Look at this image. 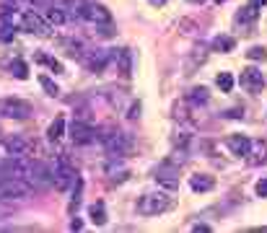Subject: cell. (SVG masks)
Instances as JSON below:
<instances>
[{
  "instance_id": "obj_1",
  "label": "cell",
  "mask_w": 267,
  "mask_h": 233,
  "mask_svg": "<svg viewBox=\"0 0 267 233\" xmlns=\"http://www.w3.org/2000/svg\"><path fill=\"white\" fill-rule=\"evenodd\" d=\"M6 21L11 23L13 29H21V31H29V34H39V36H47L50 34V23L42 18V13H34V11H21V13H11L6 16Z\"/></svg>"
},
{
  "instance_id": "obj_2",
  "label": "cell",
  "mask_w": 267,
  "mask_h": 233,
  "mask_svg": "<svg viewBox=\"0 0 267 233\" xmlns=\"http://www.w3.org/2000/svg\"><path fill=\"white\" fill-rule=\"evenodd\" d=\"M174 207L171 197L164 195V192H150V195H143L138 200V215L143 218H156V215H164Z\"/></svg>"
},
{
  "instance_id": "obj_3",
  "label": "cell",
  "mask_w": 267,
  "mask_h": 233,
  "mask_svg": "<svg viewBox=\"0 0 267 233\" xmlns=\"http://www.w3.org/2000/svg\"><path fill=\"white\" fill-rule=\"evenodd\" d=\"M81 179H78V171L73 169V163L65 158V156H60L57 161H55V169H52V184H55V189H60V192H68L70 186H75Z\"/></svg>"
},
{
  "instance_id": "obj_4",
  "label": "cell",
  "mask_w": 267,
  "mask_h": 233,
  "mask_svg": "<svg viewBox=\"0 0 267 233\" xmlns=\"http://www.w3.org/2000/svg\"><path fill=\"white\" fill-rule=\"evenodd\" d=\"M31 192V184L26 179L0 176V200H21Z\"/></svg>"
},
{
  "instance_id": "obj_5",
  "label": "cell",
  "mask_w": 267,
  "mask_h": 233,
  "mask_svg": "<svg viewBox=\"0 0 267 233\" xmlns=\"http://www.w3.org/2000/svg\"><path fill=\"white\" fill-rule=\"evenodd\" d=\"M153 179H156V184H159V186H164L166 192H174V189H179V166H174V163L164 161L161 166L156 169Z\"/></svg>"
},
{
  "instance_id": "obj_6",
  "label": "cell",
  "mask_w": 267,
  "mask_h": 233,
  "mask_svg": "<svg viewBox=\"0 0 267 233\" xmlns=\"http://www.w3.org/2000/svg\"><path fill=\"white\" fill-rule=\"evenodd\" d=\"M31 104L24 99H3L0 101V116H8V120H29L31 116Z\"/></svg>"
},
{
  "instance_id": "obj_7",
  "label": "cell",
  "mask_w": 267,
  "mask_h": 233,
  "mask_svg": "<svg viewBox=\"0 0 267 233\" xmlns=\"http://www.w3.org/2000/svg\"><path fill=\"white\" fill-rule=\"evenodd\" d=\"M101 143H104V148L112 153L115 158L117 156H125L127 150H130V140H127V135H122V132H106V135H96Z\"/></svg>"
},
{
  "instance_id": "obj_8",
  "label": "cell",
  "mask_w": 267,
  "mask_h": 233,
  "mask_svg": "<svg viewBox=\"0 0 267 233\" xmlns=\"http://www.w3.org/2000/svg\"><path fill=\"white\" fill-rule=\"evenodd\" d=\"M70 137H73L75 145H86V143H91V140H96V127L88 120H73Z\"/></svg>"
},
{
  "instance_id": "obj_9",
  "label": "cell",
  "mask_w": 267,
  "mask_h": 233,
  "mask_svg": "<svg viewBox=\"0 0 267 233\" xmlns=\"http://www.w3.org/2000/svg\"><path fill=\"white\" fill-rule=\"evenodd\" d=\"M241 86L247 88L249 93H259V91L264 88L262 70H257V67H247V70H241Z\"/></svg>"
},
{
  "instance_id": "obj_10",
  "label": "cell",
  "mask_w": 267,
  "mask_h": 233,
  "mask_svg": "<svg viewBox=\"0 0 267 233\" xmlns=\"http://www.w3.org/2000/svg\"><path fill=\"white\" fill-rule=\"evenodd\" d=\"M226 145H228V150H231L236 158H241V156H247V153H249L252 140H249V137H244V135H231V137L226 140Z\"/></svg>"
},
{
  "instance_id": "obj_11",
  "label": "cell",
  "mask_w": 267,
  "mask_h": 233,
  "mask_svg": "<svg viewBox=\"0 0 267 233\" xmlns=\"http://www.w3.org/2000/svg\"><path fill=\"white\" fill-rule=\"evenodd\" d=\"M42 18L50 23V26H62L65 21H68V16H65V8L62 6H47L42 11Z\"/></svg>"
},
{
  "instance_id": "obj_12",
  "label": "cell",
  "mask_w": 267,
  "mask_h": 233,
  "mask_svg": "<svg viewBox=\"0 0 267 233\" xmlns=\"http://www.w3.org/2000/svg\"><path fill=\"white\" fill-rule=\"evenodd\" d=\"M249 163L252 166H259V163L267 161V143H262V140H252V145H249V153H247Z\"/></svg>"
},
{
  "instance_id": "obj_13",
  "label": "cell",
  "mask_w": 267,
  "mask_h": 233,
  "mask_svg": "<svg viewBox=\"0 0 267 233\" xmlns=\"http://www.w3.org/2000/svg\"><path fill=\"white\" fill-rule=\"evenodd\" d=\"M117 73L122 78H130V73H132V52L130 50H120L117 52Z\"/></svg>"
},
{
  "instance_id": "obj_14",
  "label": "cell",
  "mask_w": 267,
  "mask_h": 233,
  "mask_svg": "<svg viewBox=\"0 0 267 233\" xmlns=\"http://www.w3.org/2000/svg\"><path fill=\"white\" fill-rule=\"evenodd\" d=\"M189 186H192L195 192H210L213 186H215V179L208 176V174H195V176L189 179Z\"/></svg>"
},
{
  "instance_id": "obj_15",
  "label": "cell",
  "mask_w": 267,
  "mask_h": 233,
  "mask_svg": "<svg viewBox=\"0 0 267 233\" xmlns=\"http://www.w3.org/2000/svg\"><path fill=\"white\" fill-rule=\"evenodd\" d=\"M109 62V55L106 52H94L91 57H86V67L91 70V73H101Z\"/></svg>"
},
{
  "instance_id": "obj_16",
  "label": "cell",
  "mask_w": 267,
  "mask_h": 233,
  "mask_svg": "<svg viewBox=\"0 0 267 233\" xmlns=\"http://www.w3.org/2000/svg\"><path fill=\"white\" fill-rule=\"evenodd\" d=\"M88 218H91L94 225H104L106 223V207H104V202H96V205L88 207Z\"/></svg>"
},
{
  "instance_id": "obj_17",
  "label": "cell",
  "mask_w": 267,
  "mask_h": 233,
  "mask_svg": "<svg viewBox=\"0 0 267 233\" xmlns=\"http://www.w3.org/2000/svg\"><path fill=\"white\" fill-rule=\"evenodd\" d=\"M234 47H236V42H234L231 36H215V39H213V50H215V52H231Z\"/></svg>"
},
{
  "instance_id": "obj_18",
  "label": "cell",
  "mask_w": 267,
  "mask_h": 233,
  "mask_svg": "<svg viewBox=\"0 0 267 233\" xmlns=\"http://www.w3.org/2000/svg\"><path fill=\"white\" fill-rule=\"evenodd\" d=\"M62 132H65V120H62V116H57V120L50 125V130H47V137L52 140V143H57V140L62 137Z\"/></svg>"
},
{
  "instance_id": "obj_19",
  "label": "cell",
  "mask_w": 267,
  "mask_h": 233,
  "mask_svg": "<svg viewBox=\"0 0 267 233\" xmlns=\"http://www.w3.org/2000/svg\"><path fill=\"white\" fill-rule=\"evenodd\" d=\"M106 174L112 176V181H125L130 176V171L125 166H117V163H112V166H106Z\"/></svg>"
},
{
  "instance_id": "obj_20",
  "label": "cell",
  "mask_w": 267,
  "mask_h": 233,
  "mask_svg": "<svg viewBox=\"0 0 267 233\" xmlns=\"http://www.w3.org/2000/svg\"><path fill=\"white\" fill-rule=\"evenodd\" d=\"M236 21H239V23H254V21H257V8H254V6H247L244 11H239Z\"/></svg>"
},
{
  "instance_id": "obj_21",
  "label": "cell",
  "mask_w": 267,
  "mask_h": 233,
  "mask_svg": "<svg viewBox=\"0 0 267 233\" xmlns=\"http://www.w3.org/2000/svg\"><path fill=\"white\" fill-rule=\"evenodd\" d=\"M11 73H13L18 81H26V78H29V67H26V62L13 60V65H11Z\"/></svg>"
},
{
  "instance_id": "obj_22",
  "label": "cell",
  "mask_w": 267,
  "mask_h": 233,
  "mask_svg": "<svg viewBox=\"0 0 267 233\" xmlns=\"http://www.w3.org/2000/svg\"><path fill=\"white\" fill-rule=\"evenodd\" d=\"M215 83H218V88L223 91V93H228V91L234 88V75H231V73H218Z\"/></svg>"
},
{
  "instance_id": "obj_23",
  "label": "cell",
  "mask_w": 267,
  "mask_h": 233,
  "mask_svg": "<svg viewBox=\"0 0 267 233\" xmlns=\"http://www.w3.org/2000/svg\"><path fill=\"white\" fill-rule=\"evenodd\" d=\"M189 99H192L195 104H208V99H210V96H208V88H205V86L192 88V91H189Z\"/></svg>"
},
{
  "instance_id": "obj_24",
  "label": "cell",
  "mask_w": 267,
  "mask_h": 233,
  "mask_svg": "<svg viewBox=\"0 0 267 233\" xmlns=\"http://www.w3.org/2000/svg\"><path fill=\"white\" fill-rule=\"evenodd\" d=\"M247 57L252 62H264L267 60V50H264V47H252V50L247 52Z\"/></svg>"
},
{
  "instance_id": "obj_25",
  "label": "cell",
  "mask_w": 267,
  "mask_h": 233,
  "mask_svg": "<svg viewBox=\"0 0 267 233\" xmlns=\"http://www.w3.org/2000/svg\"><path fill=\"white\" fill-rule=\"evenodd\" d=\"M39 83H42V88L47 91L50 96H57V93H60V88H57V86H55V83H52L47 75H39Z\"/></svg>"
},
{
  "instance_id": "obj_26",
  "label": "cell",
  "mask_w": 267,
  "mask_h": 233,
  "mask_svg": "<svg viewBox=\"0 0 267 233\" xmlns=\"http://www.w3.org/2000/svg\"><path fill=\"white\" fill-rule=\"evenodd\" d=\"M36 62H44V65H50L52 70H57V73H62V65H60L55 57H47V55H36Z\"/></svg>"
},
{
  "instance_id": "obj_27",
  "label": "cell",
  "mask_w": 267,
  "mask_h": 233,
  "mask_svg": "<svg viewBox=\"0 0 267 233\" xmlns=\"http://www.w3.org/2000/svg\"><path fill=\"white\" fill-rule=\"evenodd\" d=\"M254 189H257V195H259V197H267V179H259Z\"/></svg>"
},
{
  "instance_id": "obj_28",
  "label": "cell",
  "mask_w": 267,
  "mask_h": 233,
  "mask_svg": "<svg viewBox=\"0 0 267 233\" xmlns=\"http://www.w3.org/2000/svg\"><path fill=\"white\" fill-rule=\"evenodd\" d=\"M127 116H130V120H138V116H140V104H132V106H130V114H127Z\"/></svg>"
},
{
  "instance_id": "obj_29",
  "label": "cell",
  "mask_w": 267,
  "mask_h": 233,
  "mask_svg": "<svg viewBox=\"0 0 267 233\" xmlns=\"http://www.w3.org/2000/svg\"><path fill=\"white\" fill-rule=\"evenodd\" d=\"M192 230H197V233H208V230H210V225H205V223H195V225H192Z\"/></svg>"
},
{
  "instance_id": "obj_30",
  "label": "cell",
  "mask_w": 267,
  "mask_h": 233,
  "mask_svg": "<svg viewBox=\"0 0 267 233\" xmlns=\"http://www.w3.org/2000/svg\"><path fill=\"white\" fill-rule=\"evenodd\" d=\"M249 6H254V8H262V6H267V0H249Z\"/></svg>"
},
{
  "instance_id": "obj_31",
  "label": "cell",
  "mask_w": 267,
  "mask_h": 233,
  "mask_svg": "<svg viewBox=\"0 0 267 233\" xmlns=\"http://www.w3.org/2000/svg\"><path fill=\"white\" fill-rule=\"evenodd\" d=\"M226 116H244V109H231Z\"/></svg>"
},
{
  "instance_id": "obj_32",
  "label": "cell",
  "mask_w": 267,
  "mask_h": 233,
  "mask_svg": "<svg viewBox=\"0 0 267 233\" xmlns=\"http://www.w3.org/2000/svg\"><path fill=\"white\" fill-rule=\"evenodd\" d=\"M70 228H73V230H81V228H83V223H81V220H73V223H70Z\"/></svg>"
},
{
  "instance_id": "obj_33",
  "label": "cell",
  "mask_w": 267,
  "mask_h": 233,
  "mask_svg": "<svg viewBox=\"0 0 267 233\" xmlns=\"http://www.w3.org/2000/svg\"><path fill=\"white\" fill-rule=\"evenodd\" d=\"M187 3H192V6H203L205 0H187Z\"/></svg>"
},
{
  "instance_id": "obj_34",
  "label": "cell",
  "mask_w": 267,
  "mask_h": 233,
  "mask_svg": "<svg viewBox=\"0 0 267 233\" xmlns=\"http://www.w3.org/2000/svg\"><path fill=\"white\" fill-rule=\"evenodd\" d=\"M150 3H153V6H164V3H166V0H150Z\"/></svg>"
},
{
  "instance_id": "obj_35",
  "label": "cell",
  "mask_w": 267,
  "mask_h": 233,
  "mask_svg": "<svg viewBox=\"0 0 267 233\" xmlns=\"http://www.w3.org/2000/svg\"><path fill=\"white\" fill-rule=\"evenodd\" d=\"M215 3H218V6H220V3H226V0H215Z\"/></svg>"
}]
</instances>
